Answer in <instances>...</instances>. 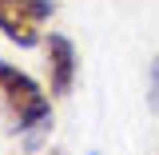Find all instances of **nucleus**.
<instances>
[{"label":"nucleus","instance_id":"5","mask_svg":"<svg viewBox=\"0 0 159 155\" xmlns=\"http://www.w3.org/2000/svg\"><path fill=\"white\" fill-rule=\"evenodd\" d=\"M88 155H99V151H88Z\"/></svg>","mask_w":159,"mask_h":155},{"label":"nucleus","instance_id":"4","mask_svg":"<svg viewBox=\"0 0 159 155\" xmlns=\"http://www.w3.org/2000/svg\"><path fill=\"white\" fill-rule=\"evenodd\" d=\"M147 103H151V112H159V56L147 68Z\"/></svg>","mask_w":159,"mask_h":155},{"label":"nucleus","instance_id":"1","mask_svg":"<svg viewBox=\"0 0 159 155\" xmlns=\"http://www.w3.org/2000/svg\"><path fill=\"white\" fill-rule=\"evenodd\" d=\"M0 96H4V107H8V116L16 123L24 147L28 151L40 147V139L48 135V127H52V103L44 96V88L28 72H20L8 60H0Z\"/></svg>","mask_w":159,"mask_h":155},{"label":"nucleus","instance_id":"3","mask_svg":"<svg viewBox=\"0 0 159 155\" xmlns=\"http://www.w3.org/2000/svg\"><path fill=\"white\" fill-rule=\"evenodd\" d=\"M44 52H48V88H52V96H56V99L72 96V88H76V72H80L76 44L64 36V32H48Z\"/></svg>","mask_w":159,"mask_h":155},{"label":"nucleus","instance_id":"2","mask_svg":"<svg viewBox=\"0 0 159 155\" xmlns=\"http://www.w3.org/2000/svg\"><path fill=\"white\" fill-rule=\"evenodd\" d=\"M52 8L56 0H0V32L20 48H36Z\"/></svg>","mask_w":159,"mask_h":155}]
</instances>
